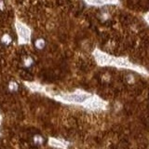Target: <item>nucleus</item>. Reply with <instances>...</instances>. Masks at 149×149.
<instances>
[{
	"label": "nucleus",
	"mask_w": 149,
	"mask_h": 149,
	"mask_svg": "<svg viewBox=\"0 0 149 149\" xmlns=\"http://www.w3.org/2000/svg\"><path fill=\"white\" fill-rule=\"evenodd\" d=\"M16 31L18 35V42L20 44H26L30 42L31 39V30L25 24L20 21H16Z\"/></svg>",
	"instance_id": "nucleus-1"
},
{
	"label": "nucleus",
	"mask_w": 149,
	"mask_h": 149,
	"mask_svg": "<svg viewBox=\"0 0 149 149\" xmlns=\"http://www.w3.org/2000/svg\"><path fill=\"white\" fill-rule=\"evenodd\" d=\"M88 95L86 94H70L67 96H64L63 98L67 102H74V103H83L88 99Z\"/></svg>",
	"instance_id": "nucleus-2"
},
{
	"label": "nucleus",
	"mask_w": 149,
	"mask_h": 149,
	"mask_svg": "<svg viewBox=\"0 0 149 149\" xmlns=\"http://www.w3.org/2000/svg\"><path fill=\"white\" fill-rule=\"evenodd\" d=\"M12 42V37L10 34H4L1 37V43L4 45V46H9Z\"/></svg>",
	"instance_id": "nucleus-3"
},
{
	"label": "nucleus",
	"mask_w": 149,
	"mask_h": 149,
	"mask_svg": "<svg viewBox=\"0 0 149 149\" xmlns=\"http://www.w3.org/2000/svg\"><path fill=\"white\" fill-rule=\"evenodd\" d=\"M34 44H35L36 49L41 51V49H43L45 48V46H46V41H45L43 38H36L35 40V43Z\"/></svg>",
	"instance_id": "nucleus-4"
},
{
	"label": "nucleus",
	"mask_w": 149,
	"mask_h": 149,
	"mask_svg": "<svg viewBox=\"0 0 149 149\" xmlns=\"http://www.w3.org/2000/svg\"><path fill=\"white\" fill-rule=\"evenodd\" d=\"M23 66L24 67H27V68H29V67H31V66L33 65V64H34V60H33V58L32 57H30V56H27V57H25L23 59Z\"/></svg>",
	"instance_id": "nucleus-5"
},
{
	"label": "nucleus",
	"mask_w": 149,
	"mask_h": 149,
	"mask_svg": "<svg viewBox=\"0 0 149 149\" xmlns=\"http://www.w3.org/2000/svg\"><path fill=\"white\" fill-rule=\"evenodd\" d=\"M90 4H95V5H102V4L109 3L110 1H113V0H87Z\"/></svg>",
	"instance_id": "nucleus-6"
},
{
	"label": "nucleus",
	"mask_w": 149,
	"mask_h": 149,
	"mask_svg": "<svg viewBox=\"0 0 149 149\" xmlns=\"http://www.w3.org/2000/svg\"><path fill=\"white\" fill-rule=\"evenodd\" d=\"M33 140H34V143L36 146H40V144H42V143L44 142V139L42 138V136L40 135H36Z\"/></svg>",
	"instance_id": "nucleus-7"
},
{
	"label": "nucleus",
	"mask_w": 149,
	"mask_h": 149,
	"mask_svg": "<svg viewBox=\"0 0 149 149\" xmlns=\"http://www.w3.org/2000/svg\"><path fill=\"white\" fill-rule=\"evenodd\" d=\"M9 90H10V92H16V90H18V85H17V83H15V82H10V85H9Z\"/></svg>",
	"instance_id": "nucleus-8"
},
{
	"label": "nucleus",
	"mask_w": 149,
	"mask_h": 149,
	"mask_svg": "<svg viewBox=\"0 0 149 149\" xmlns=\"http://www.w3.org/2000/svg\"><path fill=\"white\" fill-rule=\"evenodd\" d=\"M5 9H6L5 2H4L3 0H0V11H3Z\"/></svg>",
	"instance_id": "nucleus-9"
},
{
	"label": "nucleus",
	"mask_w": 149,
	"mask_h": 149,
	"mask_svg": "<svg viewBox=\"0 0 149 149\" xmlns=\"http://www.w3.org/2000/svg\"><path fill=\"white\" fill-rule=\"evenodd\" d=\"M146 20H147V22L149 23V14H148V15L146 16Z\"/></svg>",
	"instance_id": "nucleus-10"
}]
</instances>
